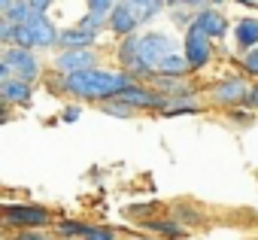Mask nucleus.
I'll return each instance as SVG.
<instances>
[{
    "instance_id": "nucleus-1",
    "label": "nucleus",
    "mask_w": 258,
    "mask_h": 240,
    "mask_svg": "<svg viewBox=\"0 0 258 240\" xmlns=\"http://www.w3.org/2000/svg\"><path fill=\"white\" fill-rule=\"evenodd\" d=\"M127 85H134V76L124 70H85V73H73V76H61L58 73V88L67 94H76L82 100H115Z\"/></svg>"
},
{
    "instance_id": "nucleus-2",
    "label": "nucleus",
    "mask_w": 258,
    "mask_h": 240,
    "mask_svg": "<svg viewBox=\"0 0 258 240\" xmlns=\"http://www.w3.org/2000/svg\"><path fill=\"white\" fill-rule=\"evenodd\" d=\"M170 55H176V43H173L167 34H161V31L143 34V37H140V58H137V64L131 67V76L152 79V76L158 73V64H161L164 58H170Z\"/></svg>"
},
{
    "instance_id": "nucleus-3",
    "label": "nucleus",
    "mask_w": 258,
    "mask_h": 240,
    "mask_svg": "<svg viewBox=\"0 0 258 240\" xmlns=\"http://www.w3.org/2000/svg\"><path fill=\"white\" fill-rule=\"evenodd\" d=\"M4 222L10 228H19V231H34V228H46L52 222V213L46 207H37V204H7Z\"/></svg>"
},
{
    "instance_id": "nucleus-4",
    "label": "nucleus",
    "mask_w": 258,
    "mask_h": 240,
    "mask_svg": "<svg viewBox=\"0 0 258 240\" xmlns=\"http://www.w3.org/2000/svg\"><path fill=\"white\" fill-rule=\"evenodd\" d=\"M4 61L10 70H13V76L16 79H22V82H34L37 76H40V61H37V55L31 52V49H19V46H7V52H4Z\"/></svg>"
},
{
    "instance_id": "nucleus-5",
    "label": "nucleus",
    "mask_w": 258,
    "mask_h": 240,
    "mask_svg": "<svg viewBox=\"0 0 258 240\" xmlns=\"http://www.w3.org/2000/svg\"><path fill=\"white\" fill-rule=\"evenodd\" d=\"M210 43H213V40H210L198 25H191V28L185 31L182 55H185V61H188V67H191V70L207 67V61H210V55H213V46H210Z\"/></svg>"
},
{
    "instance_id": "nucleus-6",
    "label": "nucleus",
    "mask_w": 258,
    "mask_h": 240,
    "mask_svg": "<svg viewBox=\"0 0 258 240\" xmlns=\"http://www.w3.org/2000/svg\"><path fill=\"white\" fill-rule=\"evenodd\" d=\"M118 100H124L127 106H134V109H158V112H164V106H167V100L170 97H164L161 91H155V88H149V85H127L121 94H118Z\"/></svg>"
},
{
    "instance_id": "nucleus-7",
    "label": "nucleus",
    "mask_w": 258,
    "mask_h": 240,
    "mask_svg": "<svg viewBox=\"0 0 258 240\" xmlns=\"http://www.w3.org/2000/svg\"><path fill=\"white\" fill-rule=\"evenodd\" d=\"M85 70H97V52L94 49L61 52L55 58V73H61V76H73V73H85Z\"/></svg>"
},
{
    "instance_id": "nucleus-8",
    "label": "nucleus",
    "mask_w": 258,
    "mask_h": 240,
    "mask_svg": "<svg viewBox=\"0 0 258 240\" xmlns=\"http://www.w3.org/2000/svg\"><path fill=\"white\" fill-rule=\"evenodd\" d=\"M252 88L243 76H231V79H222L219 85H213V103L216 106H237L243 100H249Z\"/></svg>"
},
{
    "instance_id": "nucleus-9",
    "label": "nucleus",
    "mask_w": 258,
    "mask_h": 240,
    "mask_svg": "<svg viewBox=\"0 0 258 240\" xmlns=\"http://www.w3.org/2000/svg\"><path fill=\"white\" fill-rule=\"evenodd\" d=\"M140 22L143 19L131 7V0H121V4L112 10V16H109V31L118 34V37H134V31L140 28Z\"/></svg>"
},
{
    "instance_id": "nucleus-10",
    "label": "nucleus",
    "mask_w": 258,
    "mask_h": 240,
    "mask_svg": "<svg viewBox=\"0 0 258 240\" xmlns=\"http://www.w3.org/2000/svg\"><path fill=\"white\" fill-rule=\"evenodd\" d=\"M195 25L210 37V40H222L228 34V19L216 10V7H207V10H198L195 16Z\"/></svg>"
},
{
    "instance_id": "nucleus-11",
    "label": "nucleus",
    "mask_w": 258,
    "mask_h": 240,
    "mask_svg": "<svg viewBox=\"0 0 258 240\" xmlns=\"http://www.w3.org/2000/svg\"><path fill=\"white\" fill-rule=\"evenodd\" d=\"M28 28H31V34H34V43H37V49L58 46V37H61V31H55V25L49 22V16H34V22H31Z\"/></svg>"
},
{
    "instance_id": "nucleus-12",
    "label": "nucleus",
    "mask_w": 258,
    "mask_h": 240,
    "mask_svg": "<svg viewBox=\"0 0 258 240\" xmlns=\"http://www.w3.org/2000/svg\"><path fill=\"white\" fill-rule=\"evenodd\" d=\"M152 88L161 91L164 97H191V85L182 76H161V73H155L152 76Z\"/></svg>"
},
{
    "instance_id": "nucleus-13",
    "label": "nucleus",
    "mask_w": 258,
    "mask_h": 240,
    "mask_svg": "<svg viewBox=\"0 0 258 240\" xmlns=\"http://www.w3.org/2000/svg\"><path fill=\"white\" fill-rule=\"evenodd\" d=\"M94 40H97V34H88L82 28H70V31H61L58 46H61V52H76V49H91Z\"/></svg>"
},
{
    "instance_id": "nucleus-14",
    "label": "nucleus",
    "mask_w": 258,
    "mask_h": 240,
    "mask_svg": "<svg viewBox=\"0 0 258 240\" xmlns=\"http://www.w3.org/2000/svg\"><path fill=\"white\" fill-rule=\"evenodd\" d=\"M234 37H237V46L243 49V55L258 49V19H240L234 28Z\"/></svg>"
},
{
    "instance_id": "nucleus-15",
    "label": "nucleus",
    "mask_w": 258,
    "mask_h": 240,
    "mask_svg": "<svg viewBox=\"0 0 258 240\" xmlns=\"http://www.w3.org/2000/svg\"><path fill=\"white\" fill-rule=\"evenodd\" d=\"M0 97L4 103H28L31 100V82H22V79H10V82H0Z\"/></svg>"
},
{
    "instance_id": "nucleus-16",
    "label": "nucleus",
    "mask_w": 258,
    "mask_h": 240,
    "mask_svg": "<svg viewBox=\"0 0 258 240\" xmlns=\"http://www.w3.org/2000/svg\"><path fill=\"white\" fill-rule=\"evenodd\" d=\"M191 67H188V61H185V55H170V58H164L161 64H158V73L161 76H182L185 79V73H188Z\"/></svg>"
},
{
    "instance_id": "nucleus-17",
    "label": "nucleus",
    "mask_w": 258,
    "mask_h": 240,
    "mask_svg": "<svg viewBox=\"0 0 258 240\" xmlns=\"http://www.w3.org/2000/svg\"><path fill=\"white\" fill-rule=\"evenodd\" d=\"M34 16H37V13H34V7L28 4V0H16L13 10H10L4 19H10L13 25H19V28H22V25H31V22H34Z\"/></svg>"
},
{
    "instance_id": "nucleus-18",
    "label": "nucleus",
    "mask_w": 258,
    "mask_h": 240,
    "mask_svg": "<svg viewBox=\"0 0 258 240\" xmlns=\"http://www.w3.org/2000/svg\"><path fill=\"white\" fill-rule=\"evenodd\" d=\"M182 112H201V103L191 97H170L164 106V115H182Z\"/></svg>"
},
{
    "instance_id": "nucleus-19",
    "label": "nucleus",
    "mask_w": 258,
    "mask_h": 240,
    "mask_svg": "<svg viewBox=\"0 0 258 240\" xmlns=\"http://www.w3.org/2000/svg\"><path fill=\"white\" fill-rule=\"evenodd\" d=\"M131 7L137 10V16H140L143 22H149V19H155V16L167 7V0H131Z\"/></svg>"
},
{
    "instance_id": "nucleus-20",
    "label": "nucleus",
    "mask_w": 258,
    "mask_h": 240,
    "mask_svg": "<svg viewBox=\"0 0 258 240\" xmlns=\"http://www.w3.org/2000/svg\"><path fill=\"white\" fill-rule=\"evenodd\" d=\"M146 228H149V231H158V234H164V237H185V228H182L176 219H170V222L155 219V222H146Z\"/></svg>"
},
{
    "instance_id": "nucleus-21",
    "label": "nucleus",
    "mask_w": 258,
    "mask_h": 240,
    "mask_svg": "<svg viewBox=\"0 0 258 240\" xmlns=\"http://www.w3.org/2000/svg\"><path fill=\"white\" fill-rule=\"evenodd\" d=\"M100 109H103V112H109V115H115V118H134V112H137L134 106H127V103H124V100H118V97H115V100L100 103Z\"/></svg>"
},
{
    "instance_id": "nucleus-22",
    "label": "nucleus",
    "mask_w": 258,
    "mask_h": 240,
    "mask_svg": "<svg viewBox=\"0 0 258 240\" xmlns=\"http://www.w3.org/2000/svg\"><path fill=\"white\" fill-rule=\"evenodd\" d=\"M103 25H109V16H100V13H85V16L79 19V25H76V28H82V31H88V34H97Z\"/></svg>"
},
{
    "instance_id": "nucleus-23",
    "label": "nucleus",
    "mask_w": 258,
    "mask_h": 240,
    "mask_svg": "<svg viewBox=\"0 0 258 240\" xmlns=\"http://www.w3.org/2000/svg\"><path fill=\"white\" fill-rule=\"evenodd\" d=\"M85 234H88V225H79V222H61L58 225V237H64V240L67 237H79L82 240Z\"/></svg>"
},
{
    "instance_id": "nucleus-24",
    "label": "nucleus",
    "mask_w": 258,
    "mask_h": 240,
    "mask_svg": "<svg viewBox=\"0 0 258 240\" xmlns=\"http://www.w3.org/2000/svg\"><path fill=\"white\" fill-rule=\"evenodd\" d=\"M115 7L118 0H88V13H100V16H112Z\"/></svg>"
},
{
    "instance_id": "nucleus-25",
    "label": "nucleus",
    "mask_w": 258,
    "mask_h": 240,
    "mask_svg": "<svg viewBox=\"0 0 258 240\" xmlns=\"http://www.w3.org/2000/svg\"><path fill=\"white\" fill-rule=\"evenodd\" d=\"M243 70H246L249 76H255V79H258V49H252V52H246V55H243Z\"/></svg>"
},
{
    "instance_id": "nucleus-26",
    "label": "nucleus",
    "mask_w": 258,
    "mask_h": 240,
    "mask_svg": "<svg viewBox=\"0 0 258 240\" xmlns=\"http://www.w3.org/2000/svg\"><path fill=\"white\" fill-rule=\"evenodd\" d=\"M16 28H19V25H13L10 19L0 22V40H4L7 46H13V40H16Z\"/></svg>"
},
{
    "instance_id": "nucleus-27",
    "label": "nucleus",
    "mask_w": 258,
    "mask_h": 240,
    "mask_svg": "<svg viewBox=\"0 0 258 240\" xmlns=\"http://www.w3.org/2000/svg\"><path fill=\"white\" fill-rule=\"evenodd\" d=\"M82 240H115V234L106 231V228H91V225H88V234H85Z\"/></svg>"
},
{
    "instance_id": "nucleus-28",
    "label": "nucleus",
    "mask_w": 258,
    "mask_h": 240,
    "mask_svg": "<svg viewBox=\"0 0 258 240\" xmlns=\"http://www.w3.org/2000/svg\"><path fill=\"white\" fill-rule=\"evenodd\" d=\"M167 4L176 10V7H188V10H195V7H201V10H207L204 4H210V0H167Z\"/></svg>"
},
{
    "instance_id": "nucleus-29",
    "label": "nucleus",
    "mask_w": 258,
    "mask_h": 240,
    "mask_svg": "<svg viewBox=\"0 0 258 240\" xmlns=\"http://www.w3.org/2000/svg\"><path fill=\"white\" fill-rule=\"evenodd\" d=\"M10 240H49V237L40 234V231H19V234H13Z\"/></svg>"
},
{
    "instance_id": "nucleus-30",
    "label": "nucleus",
    "mask_w": 258,
    "mask_h": 240,
    "mask_svg": "<svg viewBox=\"0 0 258 240\" xmlns=\"http://www.w3.org/2000/svg\"><path fill=\"white\" fill-rule=\"evenodd\" d=\"M28 4L34 7V13H37V16H46V13H49V7L55 4V0H28Z\"/></svg>"
},
{
    "instance_id": "nucleus-31",
    "label": "nucleus",
    "mask_w": 258,
    "mask_h": 240,
    "mask_svg": "<svg viewBox=\"0 0 258 240\" xmlns=\"http://www.w3.org/2000/svg\"><path fill=\"white\" fill-rule=\"evenodd\" d=\"M231 118H234V122H243V125H249V122H252V112H240V109H231Z\"/></svg>"
},
{
    "instance_id": "nucleus-32",
    "label": "nucleus",
    "mask_w": 258,
    "mask_h": 240,
    "mask_svg": "<svg viewBox=\"0 0 258 240\" xmlns=\"http://www.w3.org/2000/svg\"><path fill=\"white\" fill-rule=\"evenodd\" d=\"M79 112H82L79 106H67V109H64V122H76V118H79Z\"/></svg>"
},
{
    "instance_id": "nucleus-33",
    "label": "nucleus",
    "mask_w": 258,
    "mask_h": 240,
    "mask_svg": "<svg viewBox=\"0 0 258 240\" xmlns=\"http://www.w3.org/2000/svg\"><path fill=\"white\" fill-rule=\"evenodd\" d=\"M249 103H252V106H258V82L252 85V94H249Z\"/></svg>"
},
{
    "instance_id": "nucleus-34",
    "label": "nucleus",
    "mask_w": 258,
    "mask_h": 240,
    "mask_svg": "<svg viewBox=\"0 0 258 240\" xmlns=\"http://www.w3.org/2000/svg\"><path fill=\"white\" fill-rule=\"evenodd\" d=\"M237 4H243V7H258V0H237Z\"/></svg>"
},
{
    "instance_id": "nucleus-35",
    "label": "nucleus",
    "mask_w": 258,
    "mask_h": 240,
    "mask_svg": "<svg viewBox=\"0 0 258 240\" xmlns=\"http://www.w3.org/2000/svg\"><path fill=\"white\" fill-rule=\"evenodd\" d=\"M210 4H213V7H219V4H222V0H210Z\"/></svg>"
}]
</instances>
